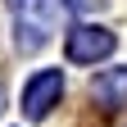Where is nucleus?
Returning a JSON list of instances; mask_svg holds the SVG:
<instances>
[{
  "label": "nucleus",
  "instance_id": "4",
  "mask_svg": "<svg viewBox=\"0 0 127 127\" xmlns=\"http://www.w3.org/2000/svg\"><path fill=\"white\" fill-rule=\"evenodd\" d=\"M91 95L100 109H123L127 104V68H104L91 77Z\"/></svg>",
  "mask_w": 127,
  "mask_h": 127
},
{
  "label": "nucleus",
  "instance_id": "3",
  "mask_svg": "<svg viewBox=\"0 0 127 127\" xmlns=\"http://www.w3.org/2000/svg\"><path fill=\"white\" fill-rule=\"evenodd\" d=\"M59 91H64V73H59V68H41V73L23 86V114H27V118H45L50 104L59 100Z\"/></svg>",
  "mask_w": 127,
  "mask_h": 127
},
{
  "label": "nucleus",
  "instance_id": "2",
  "mask_svg": "<svg viewBox=\"0 0 127 127\" xmlns=\"http://www.w3.org/2000/svg\"><path fill=\"white\" fill-rule=\"evenodd\" d=\"M114 50H118V36L109 27L82 23V27H73L68 36H64V55H68L73 64H95V59H109Z\"/></svg>",
  "mask_w": 127,
  "mask_h": 127
},
{
  "label": "nucleus",
  "instance_id": "1",
  "mask_svg": "<svg viewBox=\"0 0 127 127\" xmlns=\"http://www.w3.org/2000/svg\"><path fill=\"white\" fill-rule=\"evenodd\" d=\"M14 14H18V50L32 55L50 41V27H55V5L50 0H9Z\"/></svg>",
  "mask_w": 127,
  "mask_h": 127
}]
</instances>
